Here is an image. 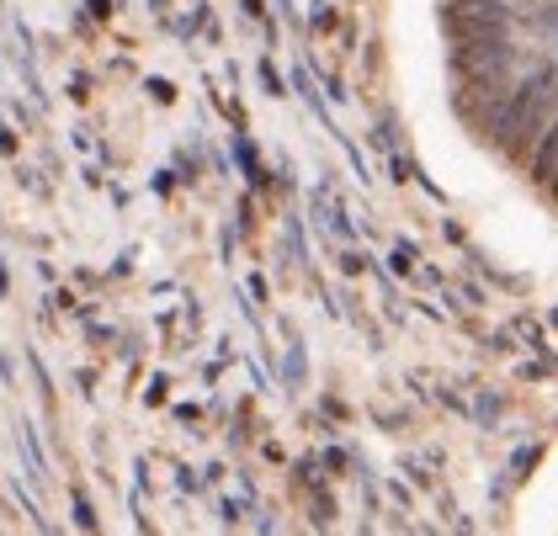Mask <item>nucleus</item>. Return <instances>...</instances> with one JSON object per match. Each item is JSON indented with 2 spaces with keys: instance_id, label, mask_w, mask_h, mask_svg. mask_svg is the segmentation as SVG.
Masks as SVG:
<instances>
[{
  "instance_id": "obj_1",
  "label": "nucleus",
  "mask_w": 558,
  "mask_h": 536,
  "mask_svg": "<svg viewBox=\"0 0 558 536\" xmlns=\"http://www.w3.org/2000/svg\"><path fill=\"white\" fill-rule=\"evenodd\" d=\"M532 175L548 181V186H558V118L543 127L537 144H532Z\"/></svg>"
},
{
  "instance_id": "obj_2",
  "label": "nucleus",
  "mask_w": 558,
  "mask_h": 536,
  "mask_svg": "<svg viewBox=\"0 0 558 536\" xmlns=\"http://www.w3.org/2000/svg\"><path fill=\"white\" fill-rule=\"evenodd\" d=\"M526 22H532V33H543L548 42H558V0H543V5H532V11H521Z\"/></svg>"
}]
</instances>
